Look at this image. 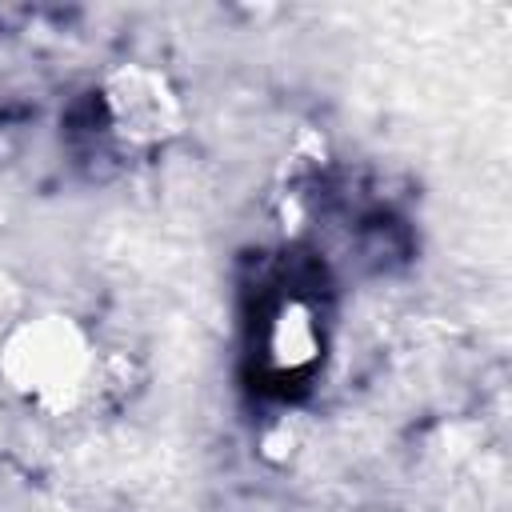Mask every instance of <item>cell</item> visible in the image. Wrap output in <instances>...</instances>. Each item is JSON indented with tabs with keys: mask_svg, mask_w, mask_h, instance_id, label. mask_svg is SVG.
<instances>
[{
	"mask_svg": "<svg viewBox=\"0 0 512 512\" xmlns=\"http://www.w3.org/2000/svg\"><path fill=\"white\" fill-rule=\"evenodd\" d=\"M100 376L104 352L92 328L64 308L20 316L0 336V384L40 416H72L96 400Z\"/></svg>",
	"mask_w": 512,
	"mask_h": 512,
	"instance_id": "obj_1",
	"label": "cell"
},
{
	"mask_svg": "<svg viewBox=\"0 0 512 512\" xmlns=\"http://www.w3.org/2000/svg\"><path fill=\"white\" fill-rule=\"evenodd\" d=\"M96 108L108 136L120 148L152 152L168 148L188 132V104L176 80L156 64H116L104 72L96 88Z\"/></svg>",
	"mask_w": 512,
	"mask_h": 512,
	"instance_id": "obj_2",
	"label": "cell"
},
{
	"mask_svg": "<svg viewBox=\"0 0 512 512\" xmlns=\"http://www.w3.org/2000/svg\"><path fill=\"white\" fill-rule=\"evenodd\" d=\"M324 320L304 296H284L264 320L260 332V356L264 368L280 380H300L320 368L324 360Z\"/></svg>",
	"mask_w": 512,
	"mask_h": 512,
	"instance_id": "obj_3",
	"label": "cell"
},
{
	"mask_svg": "<svg viewBox=\"0 0 512 512\" xmlns=\"http://www.w3.org/2000/svg\"><path fill=\"white\" fill-rule=\"evenodd\" d=\"M300 448H304V424L296 420V412H280V416L264 420L256 432V456L272 468L292 464L300 456Z\"/></svg>",
	"mask_w": 512,
	"mask_h": 512,
	"instance_id": "obj_4",
	"label": "cell"
}]
</instances>
